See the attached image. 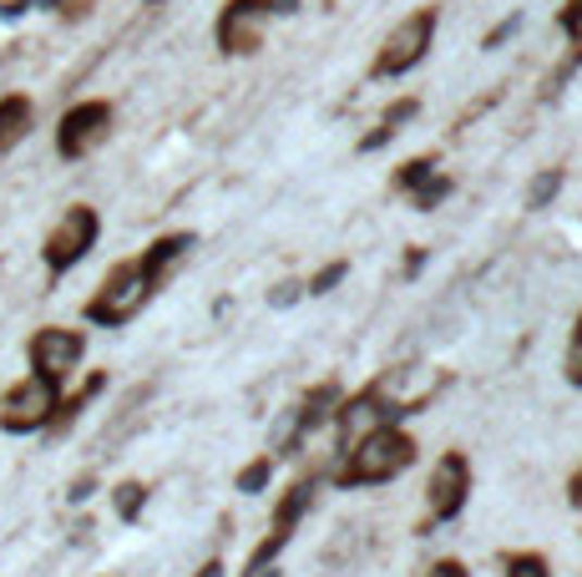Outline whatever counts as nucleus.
I'll use <instances>...</instances> for the list:
<instances>
[{
    "label": "nucleus",
    "mask_w": 582,
    "mask_h": 577,
    "mask_svg": "<svg viewBox=\"0 0 582 577\" xmlns=\"http://www.w3.org/2000/svg\"><path fill=\"white\" fill-rule=\"evenodd\" d=\"M416 461V441L395 426H375L370 436H360V446L349 451V461L335 472L339 487H375V481H391Z\"/></svg>",
    "instance_id": "1"
},
{
    "label": "nucleus",
    "mask_w": 582,
    "mask_h": 577,
    "mask_svg": "<svg viewBox=\"0 0 582 577\" xmlns=\"http://www.w3.org/2000/svg\"><path fill=\"white\" fill-rule=\"evenodd\" d=\"M436 5H421V11H410L400 26L385 36V46H380V57L370 72L375 76H406L410 66H421L425 51H431V41H436Z\"/></svg>",
    "instance_id": "2"
},
{
    "label": "nucleus",
    "mask_w": 582,
    "mask_h": 577,
    "mask_svg": "<svg viewBox=\"0 0 582 577\" xmlns=\"http://www.w3.org/2000/svg\"><path fill=\"white\" fill-rule=\"evenodd\" d=\"M147 299H152V294H147L143 268H137V264H116L112 274L102 279V289L87 299V319H91V325L116 329V325H127Z\"/></svg>",
    "instance_id": "3"
},
{
    "label": "nucleus",
    "mask_w": 582,
    "mask_h": 577,
    "mask_svg": "<svg viewBox=\"0 0 582 577\" xmlns=\"http://www.w3.org/2000/svg\"><path fill=\"white\" fill-rule=\"evenodd\" d=\"M97 234H102L97 208H87V203L66 208V218L51 228V238H46V268H51V274H66L72 264H82L87 249L97 243Z\"/></svg>",
    "instance_id": "4"
},
{
    "label": "nucleus",
    "mask_w": 582,
    "mask_h": 577,
    "mask_svg": "<svg viewBox=\"0 0 582 577\" xmlns=\"http://www.w3.org/2000/svg\"><path fill=\"white\" fill-rule=\"evenodd\" d=\"M57 405H61L57 380H46V375H30V380H21L11 396H5V405H0V426L11 430V436L41 430V426H51Z\"/></svg>",
    "instance_id": "5"
},
{
    "label": "nucleus",
    "mask_w": 582,
    "mask_h": 577,
    "mask_svg": "<svg viewBox=\"0 0 582 577\" xmlns=\"http://www.w3.org/2000/svg\"><path fill=\"white\" fill-rule=\"evenodd\" d=\"M466 497H471V461H466L461 451H446V456L436 461V472H431L425 506H431L436 522H451V517H461Z\"/></svg>",
    "instance_id": "6"
},
{
    "label": "nucleus",
    "mask_w": 582,
    "mask_h": 577,
    "mask_svg": "<svg viewBox=\"0 0 582 577\" xmlns=\"http://www.w3.org/2000/svg\"><path fill=\"white\" fill-rule=\"evenodd\" d=\"M107 127H112V106L107 102L72 106V112L61 117V127H57V152L61 158H87V152L107 137Z\"/></svg>",
    "instance_id": "7"
},
{
    "label": "nucleus",
    "mask_w": 582,
    "mask_h": 577,
    "mask_svg": "<svg viewBox=\"0 0 582 577\" xmlns=\"http://www.w3.org/2000/svg\"><path fill=\"white\" fill-rule=\"evenodd\" d=\"M269 0H228L219 15V46L228 57H248L253 46H259V30L269 21Z\"/></svg>",
    "instance_id": "8"
},
{
    "label": "nucleus",
    "mask_w": 582,
    "mask_h": 577,
    "mask_svg": "<svg viewBox=\"0 0 582 577\" xmlns=\"http://www.w3.org/2000/svg\"><path fill=\"white\" fill-rule=\"evenodd\" d=\"M82 350H87V340L76 335V329H41L36 340H30V365H36V375H46V380H66V375L76 371V360H82Z\"/></svg>",
    "instance_id": "9"
},
{
    "label": "nucleus",
    "mask_w": 582,
    "mask_h": 577,
    "mask_svg": "<svg viewBox=\"0 0 582 577\" xmlns=\"http://www.w3.org/2000/svg\"><path fill=\"white\" fill-rule=\"evenodd\" d=\"M188 249H193V234H168L137 259V268H143V279H147V294H158L162 284H168V274L188 259Z\"/></svg>",
    "instance_id": "10"
},
{
    "label": "nucleus",
    "mask_w": 582,
    "mask_h": 577,
    "mask_svg": "<svg viewBox=\"0 0 582 577\" xmlns=\"http://www.w3.org/2000/svg\"><path fill=\"white\" fill-rule=\"evenodd\" d=\"M416 112H421V102H416V97H400V102L395 106H385V117H380V127L370 137H364L360 142V152H375V148H385V142H391L395 133H400V127H406L410 117H416Z\"/></svg>",
    "instance_id": "11"
},
{
    "label": "nucleus",
    "mask_w": 582,
    "mask_h": 577,
    "mask_svg": "<svg viewBox=\"0 0 582 577\" xmlns=\"http://www.w3.org/2000/svg\"><path fill=\"white\" fill-rule=\"evenodd\" d=\"M30 133V102L26 97H5L0 102V152H11Z\"/></svg>",
    "instance_id": "12"
},
{
    "label": "nucleus",
    "mask_w": 582,
    "mask_h": 577,
    "mask_svg": "<svg viewBox=\"0 0 582 577\" xmlns=\"http://www.w3.org/2000/svg\"><path fill=\"white\" fill-rule=\"evenodd\" d=\"M314 481H299V487L289 491V497H284V502H278V512H274V532H294V522L305 517L309 506H314Z\"/></svg>",
    "instance_id": "13"
},
{
    "label": "nucleus",
    "mask_w": 582,
    "mask_h": 577,
    "mask_svg": "<svg viewBox=\"0 0 582 577\" xmlns=\"http://www.w3.org/2000/svg\"><path fill=\"white\" fill-rule=\"evenodd\" d=\"M335 400H339V385L330 380V385H320V390H314V396L305 400V405H299V421H294V426L299 430H314L324 421V415L335 411Z\"/></svg>",
    "instance_id": "14"
},
{
    "label": "nucleus",
    "mask_w": 582,
    "mask_h": 577,
    "mask_svg": "<svg viewBox=\"0 0 582 577\" xmlns=\"http://www.w3.org/2000/svg\"><path fill=\"white\" fill-rule=\"evenodd\" d=\"M269 481H274V461H269V456L248 461L244 472H238V491H244V497H259V491L269 487Z\"/></svg>",
    "instance_id": "15"
},
{
    "label": "nucleus",
    "mask_w": 582,
    "mask_h": 577,
    "mask_svg": "<svg viewBox=\"0 0 582 577\" xmlns=\"http://www.w3.org/2000/svg\"><path fill=\"white\" fill-rule=\"evenodd\" d=\"M143 506H147V487H143V481H122V487H116V517H122V522H137V517H143Z\"/></svg>",
    "instance_id": "16"
},
{
    "label": "nucleus",
    "mask_w": 582,
    "mask_h": 577,
    "mask_svg": "<svg viewBox=\"0 0 582 577\" xmlns=\"http://www.w3.org/2000/svg\"><path fill=\"white\" fill-rule=\"evenodd\" d=\"M557 192H562V173H557V167H547V173H537L532 192H527V208H547Z\"/></svg>",
    "instance_id": "17"
},
{
    "label": "nucleus",
    "mask_w": 582,
    "mask_h": 577,
    "mask_svg": "<svg viewBox=\"0 0 582 577\" xmlns=\"http://www.w3.org/2000/svg\"><path fill=\"white\" fill-rule=\"evenodd\" d=\"M431 173H436V158H410V163L395 173V188H410V192H416L425 178H431Z\"/></svg>",
    "instance_id": "18"
},
{
    "label": "nucleus",
    "mask_w": 582,
    "mask_h": 577,
    "mask_svg": "<svg viewBox=\"0 0 582 577\" xmlns=\"http://www.w3.org/2000/svg\"><path fill=\"white\" fill-rule=\"evenodd\" d=\"M446 192H451V178H436V173H431V178L416 188V208H425V213H431V208H436Z\"/></svg>",
    "instance_id": "19"
},
{
    "label": "nucleus",
    "mask_w": 582,
    "mask_h": 577,
    "mask_svg": "<svg viewBox=\"0 0 582 577\" xmlns=\"http://www.w3.org/2000/svg\"><path fill=\"white\" fill-rule=\"evenodd\" d=\"M507 577H553V573H547V563H542L537 552H517L507 563Z\"/></svg>",
    "instance_id": "20"
},
{
    "label": "nucleus",
    "mask_w": 582,
    "mask_h": 577,
    "mask_svg": "<svg viewBox=\"0 0 582 577\" xmlns=\"http://www.w3.org/2000/svg\"><path fill=\"white\" fill-rule=\"evenodd\" d=\"M345 274H349V264H345V259H335L330 268H320V274L309 279V294H330V289H335V284L345 279Z\"/></svg>",
    "instance_id": "21"
},
{
    "label": "nucleus",
    "mask_w": 582,
    "mask_h": 577,
    "mask_svg": "<svg viewBox=\"0 0 582 577\" xmlns=\"http://www.w3.org/2000/svg\"><path fill=\"white\" fill-rule=\"evenodd\" d=\"M572 385H582V314H578V329H572V344H568V360H562Z\"/></svg>",
    "instance_id": "22"
},
{
    "label": "nucleus",
    "mask_w": 582,
    "mask_h": 577,
    "mask_svg": "<svg viewBox=\"0 0 582 577\" xmlns=\"http://www.w3.org/2000/svg\"><path fill=\"white\" fill-rule=\"evenodd\" d=\"M562 30H568L572 41H582V0H568V5H562Z\"/></svg>",
    "instance_id": "23"
},
{
    "label": "nucleus",
    "mask_w": 582,
    "mask_h": 577,
    "mask_svg": "<svg viewBox=\"0 0 582 577\" xmlns=\"http://www.w3.org/2000/svg\"><path fill=\"white\" fill-rule=\"evenodd\" d=\"M517 26H522V15H507L501 26H492V36H486V41H481V46H486V51H496V46L507 41V36H517Z\"/></svg>",
    "instance_id": "24"
},
{
    "label": "nucleus",
    "mask_w": 582,
    "mask_h": 577,
    "mask_svg": "<svg viewBox=\"0 0 582 577\" xmlns=\"http://www.w3.org/2000/svg\"><path fill=\"white\" fill-rule=\"evenodd\" d=\"M294 299H299V284H278L274 294H269V304H274V310H289Z\"/></svg>",
    "instance_id": "25"
},
{
    "label": "nucleus",
    "mask_w": 582,
    "mask_h": 577,
    "mask_svg": "<svg viewBox=\"0 0 582 577\" xmlns=\"http://www.w3.org/2000/svg\"><path fill=\"white\" fill-rule=\"evenodd\" d=\"M425 577H471V573H466V567L456 563V557H446V563H436V567H431V573H425Z\"/></svg>",
    "instance_id": "26"
},
{
    "label": "nucleus",
    "mask_w": 582,
    "mask_h": 577,
    "mask_svg": "<svg viewBox=\"0 0 582 577\" xmlns=\"http://www.w3.org/2000/svg\"><path fill=\"white\" fill-rule=\"evenodd\" d=\"M91 491H97V481H91V476H82V481L72 487V502H87Z\"/></svg>",
    "instance_id": "27"
},
{
    "label": "nucleus",
    "mask_w": 582,
    "mask_h": 577,
    "mask_svg": "<svg viewBox=\"0 0 582 577\" xmlns=\"http://www.w3.org/2000/svg\"><path fill=\"white\" fill-rule=\"evenodd\" d=\"M568 502H572V506H582V472L568 481Z\"/></svg>",
    "instance_id": "28"
},
{
    "label": "nucleus",
    "mask_w": 582,
    "mask_h": 577,
    "mask_svg": "<svg viewBox=\"0 0 582 577\" xmlns=\"http://www.w3.org/2000/svg\"><path fill=\"white\" fill-rule=\"evenodd\" d=\"M198 577H223V563H203L198 567Z\"/></svg>",
    "instance_id": "29"
},
{
    "label": "nucleus",
    "mask_w": 582,
    "mask_h": 577,
    "mask_svg": "<svg viewBox=\"0 0 582 577\" xmlns=\"http://www.w3.org/2000/svg\"><path fill=\"white\" fill-rule=\"evenodd\" d=\"M244 577H278V573H274V563H269V567H259V573H244Z\"/></svg>",
    "instance_id": "30"
},
{
    "label": "nucleus",
    "mask_w": 582,
    "mask_h": 577,
    "mask_svg": "<svg viewBox=\"0 0 582 577\" xmlns=\"http://www.w3.org/2000/svg\"><path fill=\"white\" fill-rule=\"evenodd\" d=\"M269 5H274V11H294V0H269Z\"/></svg>",
    "instance_id": "31"
}]
</instances>
